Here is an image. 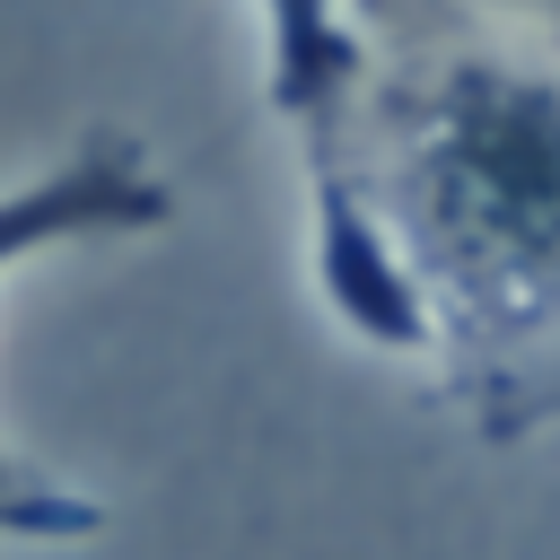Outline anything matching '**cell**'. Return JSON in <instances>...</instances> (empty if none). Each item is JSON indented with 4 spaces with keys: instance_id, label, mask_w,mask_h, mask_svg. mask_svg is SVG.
Wrapping results in <instances>:
<instances>
[{
    "instance_id": "1",
    "label": "cell",
    "mask_w": 560,
    "mask_h": 560,
    "mask_svg": "<svg viewBox=\"0 0 560 560\" xmlns=\"http://www.w3.org/2000/svg\"><path fill=\"white\" fill-rule=\"evenodd\" d=\"M280 122L324 315L490 446L560 429V18L341 0V44Z\"/></svg>"
},
{
    "instance_id": "4",
    "label": "cell",
    "mask_w": 560,
    "mask_h": 560,
    "mask_svg": "<svg viewBox=\"0 0 560 560\" xmlns=\"http://www.w3.org/2000/svg\"><path fill=\"white\" fill-rule=\"evenodd\" d=\"M96 525H79V516H26V508H0V551H18V542H88Z\"/></svg>"
},
{
    "instance_id": "2",
    "label": "cell",
    "mask_w": 560,
    "mask_h": 560,
    "mask_svg": "<svg viewBox=\"0 0 560 560\" xmlns=\"http://www.w3.org/2000/svg\"><path fill=\"white\" fill-rule=\"evenodd\" d=\"M158 228H175V175H166L158 140L131 131V122H88L61 158L0 184V280L18 262L70 254V245H114V236H158ZM0 508L105 525V499L35 472L9 438H0Z\"/></svg>"
},
{
    "instance_id": "3",
    "label": "cell",
    "mask_w": 560,
    "mask_h": 560,
    "mask_svg": "<svg viewBox=\"0 0 560 560\" xmlns=\"http://www.w3.org/2000/svg\"><path fill=\"white\" fill-rule=\"evenodd\" d=\"M245 9H254V35H262V105L289 114L341 44V0H245Z\"/></svg>"
}]
</instances>
